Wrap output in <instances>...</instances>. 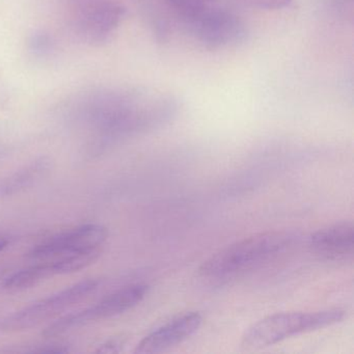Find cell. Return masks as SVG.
<instances>
[{
	"mask_svg": "<svg viewBox=\"0 0 354 354\" xmlns=\"http://www.w3.org/2000/svg\"><path fill=\"white\" fill-rule=\"evenodd\" d=\"M345 316V310L341 308L277 313L252 325L242 337L241 347L244 350L263 349L294 335L337 324Z\"/></svg>",
	"mask_w": 354,
	"mask_h": 354,
	"instance_id": "cell-2",
	"label": "cell"
},
{
	"mask_svg": "<svg viewBox=\"0 0 354 354\" xmlns=\"http://www.w3.org/2000/svg\"><path fill=\"white\" fill-rule=\"evenodd\" d=\"M107 236L106 227L88 223L45 240L35 246L28 257L34 260L48 261L70 252L101 250Z\"/></svg>",
	"mask_w": 354,
	"mask_h": 354,
	"instance_id": "cell-5",
	"label": "cell"
},
{
	"mask_svg": "<svg viewBox=\"0 0 354 354\" xmlns=\"http://www.w3.org/2000/svg\"><path fill=\"white\" fill-rule=\"evenodd\" d=\"M203 317L192 312L169 321L144 337L136 346V353H160L175 347L194 335L202 325Z\"/></svg>",
	"mask_w": 354,
	"mask_h": 354,
	"instance_id": "cell-6",
	"label": "cell"
},
{
	"mask_svg": "<svg viewBox=\"0 0 354 354\" xmlns=\"http://www.w3.org/2000/svg\"><path fill=\"white\" fill-rule=\"evenodd\" d=\"M50 277H53L50 265L44 261V263L28 267L10 275L6 279L5 288L10 291H22L38 285Z\"/></svg>",
	"mask_w": 354,
	"mask_h": 354,
	"instance_id": "cell-11",
	"label": "cell"
},
{
	"mask_svg": "<svg viewBox=\"0 0 354 354\" xmlns=\"http://www.w3.org/2000/svg\"><path fill=\"white\" fill-rule=\"evenodd\" d=\"M194 40L208 48H225L243 42L248 36L244 22L227 10L206 8L184 22Z\"/></svg>",
	"mask_w": 354,
	"mask_h": 354,
	"instance_id": "cell-4",
	"label": "cell"
},
{
	"mask_svg": "<svg viewBox=\"0 0 354 354\" xmlns=\"http://www.w3.org/2000/svg\"><path fill=\"white\" fill-rule=\"evenodd\" d=\"M295 234L272 231L257 234L219 250L200 268L205 279H227L245 272L291 248Z\"/></svg>",
	"mask_w": 354,
	"mask_h": 354,
	"instance_id": "cell-1",
	"label": "cell"
},
{
	"mask_svg": "<svg viewBox=\"0 0 354 354\" xmlns=\"http://www.w3.org/2000/svg\"><path fill=\"white\" fill-rule=\"evenodd\" d=\"M99 281L88 279L75 283L63 291L39 300L8 317L1 328L6 331H21L32 328L44 321L59 316L74 304L86 299L98 288Z\"/></svg>",
	"mask_w": 354,
	"mask_h": 354,
	"instance_id": "cell-3",
	"label": "cell"
},
{
	"mask_svg": "<svg viewBox=\"0 0 354 354\" xmlns=\"http://www.w3.org/2000/svg\"><path fill=\"white\" fill-rule=\"evenodd\" d=\"M8 244H9V241L7 239H3V238H0V252H3L6 248H7Z\"/></svg>",
	"mask_w": 354,
	"mask_h": 354,
	"instance_id": "cell-15",
	"label": "cell"
},
{
	"mask_svg": "<svg viewBox=\"0 0 354 354\" xmlns=\"http://www.w3.org/2000/svg\"><path fill=\"white\" fill-rule=\"evenodd\" d=\"M123 14L124 10L115 3H97L84 16V32L90 38L102 40L119 26Z\"/></svg>",
	"mask_w": 354,
	"mask_h": 354,
	"instance_id": "cell-9",
	"label": "cell"
},
{
	"mask_svg": "<svg viewBox=\"0 0 354 354\" xmlns=\"http://www.w3.org/2000/svg\"><path fill=\"white\" fill-rule=\"evenodd\" d=\"M245 3L257 9L273 11L289 7L292 0H245Z\"/></svg>",
	"mask_w": 354,
	"mask_h": 354,
	"instance_id": "cell-12",
	"label": "cell"
},
{
	"mask_svg": "<svg viewBox=\"0 0 354 354\" xmlns=\"http://www.w3.org/2000/svg\"><path fill=\"white\" fill-rule=\"evenodd\" d=\"M329 5L335 11L343 12L345 13L346 10L352 7L353 0H328Z\"/></svg>",
	"mask_w": 354,
	"mask_h": 354,
	"instance_id": "cell-14",
	"label": "cell"
},
{
	"mask_svg": "<svg viewBox=\"0 0 354 354\" xmlns=\"http://www.w3.org/2000/svg\"><path fill=\"white\" fill-rule=\"evenodd\" d=\"M124 345H125V339L117 337V339H109L106 343L101 345L97 351L102 352V353H118L121 351Z\"/></svg>",
	"mask_w": 354,
	"mask_h": 354,
	"instance_id": "cell-13",
	"label": "cell"
},
{
	"mask_svg": "<svg viewBox=\"0 0 354 354\" xmlns=\"http://www.w3.org/2000/svg\"><path fill=\"white\" fill-rule=\"evenodd\" d=\"M49 162L46 159H41L34 165L26 167L24 171H18L7 180L0 182V198L12 196L32 185L37 179L48 169Z\"/></svg>",
	"mask_w": 354,
	"mask_h": 354,
	"instance_id": "cell-10",
	"label": "cell"
},
{
	"mask_svg": "<svg viewBox=\"0 0 354 354\" xmlns=\"http://www.w3.org/2000/svg\"><path fill=\"white\" fill-rule=\"evenodd\" d=\"M149 287L144 283L122 288L98 302L92 308H86L88 321L113 318L131 310L142 301L148 293Z\"/></svg>",
	"mask_w": 354,
	"mask_h": 354,
	"instance_id": "cell-8",
	"label": "cell"
},
{
	"mask_svg": "<svg viewBox=\"0 0 354 354\" xmlns=\"http://www.w3.org/2000/svg\"><path fill=\"white\" fill-rule=\"evenodd\" d=\"M310 250L319 258L330 262L352 259L354 252V225L342 221L319 230L308 240Z\"/></svg>",
	"mask_w": 354,
	"mask_h": 354,
	"instance_id": "cell-7",
	"label": "cell"
}]
</instances>
